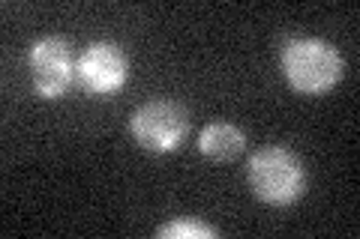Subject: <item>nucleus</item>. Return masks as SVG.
Returning <instances> with one entry per match:
<instances>
[{
	"mask_svg": "<svg viewBox=\"0 0 360 239\" xmlns=\"http://www.w3.org/2000/svg\"><path fill=\"white\" fill-rule=\"evenodd\" d=\"M246 179L252 195L274 207H288L307 191V168L285 146H262L246 165Z\"/></svg>",
	"mask_w": 360,
	"mask_h": 239,
	"instance_id": "nucleus-1",
	"label": "nucleus"
},
{
	"mask_svg": "<svg viewBox=\"0 0 360 239\" xmlns=\"http://www.w3.org/2000/svg\"><path fill=\"white\" fill-rule=\"evenodd\" d=\"M283 72L303 96L328 93L342 78V54L324 39H291L283 48Z\"/></svg>",
	"mask_w": 360,
	"mask_h": 239,
	"instance_id": "nucleus-2",
	"label": "nucleus"
},
{
	"mask_svg": "<svg viewBox=\"0 0 360 239\" xmlns=\"http://www.w3.org/2000/svg\"><path fill=\"white\" fill-rule=\"evenodd\" d=\"M132 138L148 153H172L189 135V114L172 99H153L129 120Z\"/></svg>",
	"mask_w": 360,
	"mask_h": 239,
	"instance_id": "nucleus-3",
	"label": "nucleus"
},
{
	"mask_svg": "<svg viewBox=\"0 0 360 239\" xmlns=\"http://www.w3.org/2000/svg\"><path fill=\"white\" fill-rule=\"evenodd\" d=\"M78 81L87 93L94 96H111L127 84L129 78V57L117 42H90L82 60H78Z\"/></svg>",
	"mask_w": 360,
	"mask_h": 239,
	"instance_id": "nucleus-4",
	"label": "nucleus"
},
{
	"mask_svg": "<svg viewBox=\"0 0 360 239\" xmlns=\"http://www.w3.org/2000/svg\"><path fill=\"white\" fill-rule=\"evenodd\" d=\"M30 78L42 99H60L72 84V51L60 36H45L30 48Z\"/></svg>",
	"mask_w": 360,
	"mask_h": 239,
	"instance_id": "nucleus-5",
	"label": "nucleus"
},
{
	"mask_svg": "<svg viewBox=\"0 0 360 239\" xmlns=\"http://www.w3.org/2000/svg\"><path fill=\"white\" fill-rule=\"evenodd\" d=\"M246 146V135L234 123H210L198 135V150L201 156L213 162H234Z\"/></svg>",
	"mask_w": 360,
	"mask_h": 239,
	"instance_id": "nucleus-6",
	"label": "nucleus"
},
{
	"mask_svg": "<svg viewBox=\"0 0 360 239\" xmlns=\"http://www.w3.org/2000/svg\"><path fill=\"white\" fill-rule=\"evenodd\" d=\"M156 233H160L162 239H217L219 236L217 227H210L205 221H195V219H174V221L162 224Z\"/></svg>",
	"mask_w": 360,
	"mask_h": 239,
	"instance_id": "nucleus-7",
	"label": "nucleus"
}]
</instances>
